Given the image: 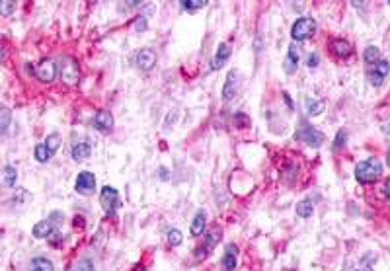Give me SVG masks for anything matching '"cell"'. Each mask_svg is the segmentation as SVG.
Instances as JSON below:
<instances>
[{
    "instance_id": "37",
    "label": "cell",
    "mask_w": 390,
    "mask_h": 271,
    "mask_svg": "<svg viewBox=\"0 0 390 271\" xmlns=\"http://www.w3.org/2000/svg\"><path fill=\"white\" fill-rule=\"evenodd\" d=\"M74 224H76V226H84V219H82V217H76V219H74Z\"/></svg>"
},
{
    "instance_id": "34",
    "label": "cell",
    "mask_w": 390,
    "mask_h": 271,
    "mask_svg": "<svg viewBox=\"0 0 390 271\" xmlns=\"http://www.w3.org/2000/svg\"><path fill=\"white\" fill-rule=\"evenodd\" d=\"M318 63H320V57H318V53H310L308 59H306V65L308 68H316L318 67Z\"/></svg>"
},
{
    "instance_id": "14",
    "label": "cell",
    "mask_w": 390,
    "mask_h": 271,
    "mask_svg": "<svg viewBox=\"0 0 390 271\" xmlns=\"http://www.w3.org/2000/svg\"><path fill=\"white\" fill-rule=\"evenodd\" d=\"M94 127L100 133H109L113 129V115L109 111H100L94 117Z\"/></svg>"
},
{
    "instance_id": "11",
    "label": "cell",
    "mask_w": 390,
    "mask_h": 271,
    "mask_svg": "<svg viewBox=\"0 0 390 271\" xmlns=\"http://www.w3.org/2000/svg\"><path fill=\"white\" fill-rule=\"evenodd\" d=\"M221 263H223L224 271H234L236 269V263H238V248H236L234 244H226Z\"/></svg>"
},
{
    "instance_id": "40",
    "label": "cell",
    "mask_w": 390,
    "mask_h": 271,
    "mask_svg": "<svg viewBox=\"0 0 390 271\" xmlns=\"http://www.w3.org/2000/svg\"><path fill=\"white\" fill-rule=\"evenodd\" d=\"M388 6H390V0H388Z\"/></svg>"
},
{
    "instance_id": "2",
    "label": "cell",
    "mask_w": 390,
    "mask_h": 271,
    "mask_svg": "<svg viewBox=\"0 0 390 271\" xmlns=\"http://www.w3.org/2000/svg\"><path fill=\"white\" fill-rule=\"evenodd\" d=\"M314 33H316V20L306 18V16L297 18V22L292 24L291 28V37L295 41H304V39L312 37Z\"/></svg>"
},
{
    "instance_id": "28",
    "label": "cell",
    "mask_w": 390,
    "mask_h": 271,
    "mask_svg": "<svg viewBox=\"0 0 390 271\" xmlns=\"http://www.w3.org/2000/svg\"><path fill=\"white\" fill-rule=\"evenodd\" d=\"M182 240H184V236H182L180 230H176L174 228V230H170V233H168V244H170V246H180Z\"/></svg>"
},
{
    "instance_id": "1",
    "label": "cell",
    "mask_w": 390,
    "mask_h": 271,
    "mask_svg": "<svg viewBox=\"0 0 390 271\" xmlns=\"http://www.w3.org/2000/svg\"><path fill=\"white\" fill-rule=\"evenodd\" d=\"M380 176H382V164L377 158H369L355 166V180L359 184H375Z\"/></svg>"
},
{
    "instance_id": "33",
    "label": "cell",
    "mask_w": 390,
    "mask_h": 271,
    "mask_svg": "<svg viewBox=\"0 0 390 271\" xmlns=\"http://www.w3.org/2000/svg\"><path fill=\"white\" fill-rule=\"evenodd\" d=\"M371 258H373V256L369 254V256H367V258H365V260H363V262L355 267V271H373V267H371Z\"/></svg>"
},
{
    "instance_id": "15",
    "label": "cell",
    "mask_w": 390,
    "mask_h": 271,
    "mask_svg": "<svg viewBox=\"0 0 390 271\" xmlns=\"http://www.w3.org/2000/svg\"><path fill=\"white\" fill-rule=\"evenodd\" d=\"M230 45L228 43H221L219 47H217V53H215V57H213V61H211V68H221L228 61V57H230Z\"/></svg>"
},
{
    "instance_id": "30",
    "label": "cell",
    "mask_w": 390,
    "mask_h": 271,
    "mask_svg": "<svg viewBox=\"0 0 390 271\" xmlns=\"http://www.w3.org/2000/svg\"><path fill=\"white\" fill-rule=\"evenodd\" d=\"M182 4H184L185 10H197V8H203V6H207V2H205V0H185V2H182Z\"/></svg>"
},
{
    "instance_id": "22",
    "label": "cell",
    "mask_w": 390,
    "mask_h": 271,
    "mask_svg": "<svg viewBox=\"0 0 390 271\" xmlns=\"http://www.w3.org/2000/svg\"><path fill=\"white\" fill-rule=\"evenodd\" d=\"M312 213H314V203L310 199H302L297 203V215L301 219H308V217H312Z\"/></svg>"
},
{
    "instance_id": "21",
    "label": "cell",
    "mask_w": 390,
    "mask_h": 271,
    "mask_svg": "<svg viewBox=\"0 0 390 271\" xmlns=\"http://www.w3.org/2000/svg\"><path fill=\"white\" fill-rule=\"evenodd\" d=\"M29 271H55V265L53 262H49L47 258H33Z\"/></svg>"
},
{
    "instance_id": "36",
    "label": "cell",
    "mask_w": 390,
    "mask_h": 271,
    "mask_svg": "<svg viewBox=\"0 0 390 271\" xmlns=\"http://www.w3.org/2000/svg\"><path fill=\"white\" fill-rule=\"evenodd\" d=\"M135 29H146V20H145V18H139V20H136Z\"/></svg>"
},
{
    "instance_id": "12",
    "label": "cell",
    "mask_w": 390,
    "mask_h": 271,
    "mask_svg": "<svg viewBox=\"0 0 390 271\" xmlns=\"http://www.w3.org/2000/svg\"><path fill=\"white\" fill-rule=\"evenodd\" d=\"M236 92H238V72H236V70H230L228 76H226V82H224V88H223V100L224 102L234 100Z\"/></svg>"
},
{
    "instance_id": "19",
    "label": "cell",
    "mask_w": 390,
    "mask_h": 271,
    "mask_svg": "<svg viewBox=\"0 0 390 271\" xmlns=\"http://www.w3.org/2000/svg\"><path fill=\"white\" fill-rule=\"evenodd\" d=\"M90 154H92V146L86 141L84 143H76V145L72 146V160H76V162L86 160Z\"/></svg>"
},
{
    "instance_id": "18",
    "label": "cell",
    "mask_w": 390,
    "mask_h": 271,
    "mask_svg": "<svg viewBox=\"0 0 390 271\" xmlns=\"http://www.w3.org/2000/svg\"><path fill=\"white\" fill-rule=\"evenodd\" d=\"M330 51L334 53V55H338V57H347V55L351 53L349 41H345V39H332Z\"/></svg>"
},
{
    "instance_id": "16",
    "label": "cell",
    "mask_w": 390,
    "mask_h": 271,
    "mask_svg": "<svg viewBox=\"0 0 390 271\" xmlns=\"http://www.w3.org/2000/svg\"><path fill=\"white\" fill-rule=\"evenodd\" d=\"M324 107H326V104L322 102V100H318V98H306L304 100V111H306V115H320L322 111H324Z\"/></svg>"
},
{
    "instance_id": "29",
    "label": "cell",
    "mask_w": 390,
    "mask_h": 271,
    "mask_svg": "<svg viewBox=\"0 0 390 271\" xmlns=\"http://www.w3.org/2000/svg\"><path fill=\"white\" fill-rule=\"evenodd\" d=\"M234 125L238 127V129H244V127H250V119H248V115L246 113H236L234 115Z\"/></svg>"
},
{
    "instance_id": "39",
    "label": "cell",
    "mask_w": 390,
    "mask_h": 271,
    "mask_svg": "<svg viewBox=\"0 0 390 271\" xmlns=\"http://www.w3.org/2000/svg\"><path fill=\"white\" fill-rule=\"evenodd\" d=\"M386 160H388V166H390V154H388V158H386Z\"/></svg>"
},
{
    "instance_id": "38",
    "label": "cell",
    "mask_w": 390,
    "mask_h": 271,
    "mask_svg": "<svg viewBox=\"0 0 390 271\" xmlns=\"http://www.w3.org/2000/svg\"><path fill=\"white\" fill-rule=\"evenodd\" d=\"M384 193H386V197L390 199V180L386 182V184H384Z\"/></svg>"
},
{
    "instance_id": "32",
    "label": "cell",
    "mask_w": 390,
    "mask_h": 271,
    "mask_svg": "<svg viewBox=\"0 0 390 271\" xmlns=\"http://www.w3.org/2000/svg\"><path fill=\"white\" fill-rule=\"evenodd\" d=\"M16 10V2H10V0H6V2H2L0 4V12H2V16H8V14H12Z\"/></svg>"
},
{
    "instance_id": "23",
    "label": "cell",
    "mask_w": 390,
    "mask_h": 271,
    "mask_svg": "<svg viewBox=\"0 0 390 271\" xmlns=\"http://www.w3.org/2000/svg\"><path fill=\"white\" fill-rule=\"evenodd\" d=\"M2 178H4V185L6 187H14L16 185V180H18V172L14 166H6L4 172H2Z\"/></svg>"
},
{
    "instance_id": "27",
    "label": "cell",
    "mask_w": 390,
    "mask_h": 271,
    "mask_svg": "<svg viewBox=\"0 0 390 271\" xmlns=\"http://www.w3.org/2000/svg\"><path fill=\"white\" fill-rule=\"evenodd\" d=\"M0 119H2L0 129H2V133H6V131H8V125H10V119H12L8 107H2V109H0Z\"/></svg>"
},
{
    "instance_id": "20",
    "label": "cell",
    "mask_w": 390,
    "mask_h": 271,
    "mask_svg": "<svg viewBox=\"0 0 390 271\" xmlns=\"http://www.w3.org/2000/svg\"><path fill=\"white\" fill-rule=\"evenodd\" d=\"M205 223H207V213H205V211H199V213L193 217V223H191V226H189V233L193 234V236L203 234Z\"/></svg>"
},
{
    "instance_id": "10",
    "label": "cell",
    "mask_w": 390,
    "mask_h": 271,
    "mask_svg": "<svg viewBox=\"0 0 390 271\" xmlns=\"http://www.w3.org/2000/svg\"><path fill=\"white\" fill-rule=\"evenodd\" d=\"M299 61H301V51L297 47V43H291L289 47V53H287V59H285V74H295L297 68H299Z\"/></svg>"
},
{
    "instance_id": "26",
    "label": "cell",
    "mask_w": 390,
    "mask_h": 271,
    "mask_svg": "<svg viewBox=\"0 0 390 271\" xmlns=\"http://www.w3.org/2000/svg\"><path fill=\"white\" fill-rule=\"evenodd\" d=\"M51 152H49V148L45 145H37L35 146V158H37V162H41V164H45L49 158H51Z\"/></svg>"
},
{
    "instance_id": "35",
    "label": "cell",
    "mask_w": 390,
    "mask_h": 271,
    "mask_svg": "<svg viewBox=\"0 0 390 271\" xmlns=\"http://www.w3.org/2000/svg\"><path fill=\"white\" fill-rule=\"evenodd\" d=\"M76 271H94V263L90 262V260H82V262L78 263Z\"/></svg>"
},
{
    "instance_id": "9",
    "label": "cell",
    "mask_w": 390,
    "mask_h": 271,
    "mask_svg": "<svg viewBox=\"0 0 390 271\" xmlns=\"http://www.w3.org/2000/svg\"><path fill=\"white\" fill-rule=\"evenodd\" d=\"M135 65L141 68V70H150V68L156 65V53L148 47L141 49L135 57Z\"/></svg>"
},
{
    "instance_id": "8",
    "label": "cell",
    "mask_w": 390,
    "mask_h": 271,
    "mask_svg": "<svg viewBox=\"0 0 390 271\" xmlns=\"http://www.w3.org/2000/svg\"><path fill=\"white\" fill-rule=\"evenodd\" d=\"M35 76L41 80V82H53L55 76H57V67H55V63L53 61H41V65L35 68Z\"/></svg>"
},
{
    "instance_id": "24",
    "label": "cell",
    "mask_w": 390,
    "mask_h": 271,
    "mask_svg": "<svg viewBox=\"0 0 390 271\" xmlns=\"http://www.w3.org/2000/svg\"><path fill=\"white\" fill-rule=\"evenodd\" d=\"M379 61H380V51L375 47V45H369V47L365 49V63L373 67V65H377Z\"/></svg>"
},
{
    "instance_id": "4",
    "label": "cell",
    "mask_w": 390,
    "mask_h": 271,
    "mask_svg": "<svg viewBox=\"0 0 390 271\" xmlns=\"http://www.w3.org/2000/svg\"><path fill=\"white\" fill-rule=\"evenodd\" d=\"M295 137H297L299 141H302L304 145L314 146V148H316V146H320L322 143H324V135H322L320 131H318V129H314V127H310L308 123H304V121L301 123V131H299Z\"/></svg>"
},
{
    "instance_id": "25",
    "label": "cell",
    "mask_w": 390,
    "mask_h": 271,
    "mask_svg": "<svg viewBox=\"0 0 390 271\" xmlns=\"http://www.w3.org/2000/svg\"><path fill=\"white\" fill-rule=\"evenodd\" d=\"M43 145L47 146L51 154H55V152L59 150V146H61V137H59L57 133H53V135H49L47 139H45V143H43Z\"/></svg>"
},
{
    "instance_id": "6",
    "label": "cell",
    "mask_w": 390,
    "mask_h": 271,
    "mask_svg": "<svg viewBox=\"0 0 390 271\" xmlns=\"http://www.w3.org/2000/svg\"><path fill=\"white\" fill-rule=\"evenodd\" d=\"M390 72V65L386 59H380L377 65H373V68H369L367 76H369V82L373 86H380L384 82V78L388 76Z\"/></svg>"
},
{
    "instance_id": "13",
    "label": "cell",
    "mask_w": 390,
    "mask_h": 271,
    "mask_svg": "<svg viewBox=\"0 0 390 271\" xmlns=\"http://www.w3.org/2000/svg\"><path fill=\"white\" fill-rule=\"evenodd\" d=\"M219 236H221V228H213L211 233L207 234V238H205L203 246H201V248L195 252V256H197L199 260L207 258V254H209L215 248V244H217V240H219Z\"/></svg>"
},
{
    "instance_id": "17",
    "label": "cell",
    "mask_w": 390,
    "mask_h": 271,
    "mask_svg": "<svg viewBox=\"0 0 390 271\" xmlns=\"http://www.w3.org/2000/svg\"><path fill=\"white\" fill-rule=\"evenodd\" d=\"M55 234V224L51 221H41L33 226V236L35 238H51Z\"/></svg>"
},
{
    "instance_id": "3",
    "label": "cell",
    "mask_w": 390,
    "mask_h": 271,
    "mask_svg": "<svg viewBox=\"0 0 390 271\" xmlns=\"http://www.w3.org/2000/svg\"><path fill=\"white\" fill-rule=\"evenodd\" d=\"M100 205H102L106 217H115L117 209H119V193H117L115 187H109V185H104V187H102Z\"/></svg>"
},
{
    "instance_id": "5",
    "label": "cell",
    "mask_w": 390,
    "mask_h": 271,
    "mask_svg": "<svg viewBox=\"0 0 390 271\" xmlns=\"http://www.w3.org/2000/svg\"><path fill=\"white\" fill-rule=\"evenodd\" d=\"M59 72H61V78L67 82V84H76L78 82V76H80V70H78V65L74 59L70 57H65L61 61V68H59Z\"/></svg>"
},
{
    "instance_id": "31",
    "label": "cell",
    "mask_w": 390,
    "mask_h": 271,
    "mask_svg": "<svg viewBox=\"0 0 390 271\" xmlns=\"http://www.w3.org/2000/svg\"><path fill=\"white\" fill-rule=\"evenodd\" d=\"M345 141H347V133L341 129V131H338V135H336V141H334V148H343V145H345Z\"/></svg>"
},
{
    "instance_id": "7",
    "label": "cell",
    "mask_w": 390,
    "mask_h": 271,
    "mask_svg": "<svg viewBox=\"0 0 390 271\" xmlns=\"http://www.w3.org/2000/svg\"><path fill=\"white\" fill-rule=\"evenodd\" d=\"M76 193L80 195H92L94 193V189H96V176L92 174V172H80L76 176Z\"/></svg>"
},
{
    "instance_id": "41",
    "label": "cell",
    "mask_w": 390,
    "mask_h": 271,
    "mask_svg": "<svg viewBox=\"0 0 390 271\" xmlns=\"http://www.w3.org/2000/svg\"><path fill=\"white\" fill-rule=\"evenodd\" d=\"M388 154H390V150H388Z\"/></svg>"
}]
</instances>
